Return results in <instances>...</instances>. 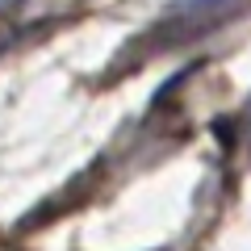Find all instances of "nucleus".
I'll list each match as a JSON object with an SVG mask.
<instances>
[]
</instances>
